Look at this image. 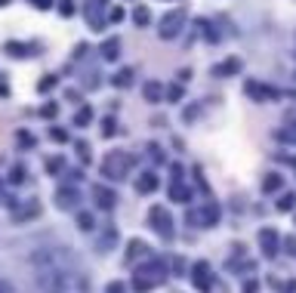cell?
<instances>
[{"mask_svg":"<svg viewBox=\"0 0 296 293\" xmlns=\"http://www.w3.org/2000/svg\"><path fill=\"white\" fill-rule=\"evenodd\" d=\"M216 216H219V210H216V207H204V210L192 213L189 219H192V223H201V226H213V223H216Z\"/></svg>","mask_w":296,"mask_h":293,"instance_id":"10","label":"cell"},{"mask_svg":"<svg viewBox=\"0 0 296 293\" xmlns=\"http://www.w3.org/2000/svg\"><path fill=\"white\" fill-rule=\"evenodd\" d=\"M7 50H10V53H13V56H25V53H28V50H22V47H19V44H10V47H7Z\"/></svg>","mask_w":296,"mask_h":293,"instance_id":"26","label":"cell"},{"mask_svg":"<svg viewBox=\"0 0 296 293\" xmlns=\"http://www.w3.org/2000/svg\"><path fill=\"white\" fill-rule=\"evenodd\" d=\"M62 13H65V16H71V13H74V7H71V0H62Z\"/></svg>","mask_w":296,"mask_h":293,"instance_id":"28","label":"cell"},{"mask_svg":"<svg viewBox=\"0 0 296 293\" xmlns=\"http://www.w3.org/2000/svg\"><path fill=\"white\" fill-rule=\"evenodd\" d=\"M247 93L256 99V102H266V99H275V90L272 87H266V84H256V81H250L247 84Z\"/></svg>","mask_w":296,"mask_h":293,"instance_id":"9","label":"cell"},{"mask_svg":"<svg viewBox=\"0 0 296 293\" xmlns=\"http://www.w3.org/2000/svg\"><path fill=\"white\" fill-rule=\"evenodd\" d=\"M124 19V10H111V22H121Z\"/></svg>","mask_w":296,"mask_h":293,"instance_id":"30","label":"cell"},{"mask_svg":"<svg viewBox=\"0 0 296 293\" xmlns=\"http://www.w3.org/2000/svg\"><path fill=\"white\" fill-rule=\"evenodd\" d=\"M145 253H148V247H145L142 241H130V250H127V263L139 260V256H145Z\"/></svg>","mask_w":296,"mask_h":293,"instance_id":"14","label":"cell"},{"mask_svg":"<svg viewBox=\"0 0 296 293\" xmlns=\"http://www.w3.org/2000/svg\"><path fill=\"white\" fill-rule=\"evenodd\" d=\"M133 19H136V25H139V28H145L148 22H152V13H148L145 7H139V10L133 13Z\"/></svg>","mask_w":296,"mask_h":293,"instance_id":"19","label":"cell"},{"mask_svg":"<svg viewBox=\"0 0 296 293\" xmlns=\"http://www.w3.org/2000/svg\"><path fill=\"white\" fill-rule=\"evenodd\" d=\"M259 244H263V253L266 256H275L278 253V232L263 229V232H259Z\"/></svg>","mask_w":296,"mask_h":293,"instance_id":"7","label":"cell"},{"mask_svg":"<svg viewBox=\"0 0 296 293\" xmlns=\"http://www.w3.org/2000/svg\"><path fill=\"white\" fill-rule=\"evenodd\" d=\"M179 96H182V87H170V90H167V99H170V102H179Z\"/></svg>","mask_w":296,"mask_h":293,"instance_id":"24","label":"cell"},{"mask_svg":"<svg viewBox=\"0 0 296 293\" xmlns=\"http://www.w3.org/2000/svg\"><path fill=\"white\" fill-rule=\"evenodd\" d=\"M148 223H152V229L161 235V238H173V219L164 207H152L148 210Z\"/></svg>","mask_w":296,"mask_h":293,"instance_id":"4","label":"cell"},{"mask_svg":"<svg viewBox=\"0 0 296 293\" xmlns=\"http://www.w3.org/2000/svg\"><path fill=\"white\" fill-rule=\"evenodd\" d=\"M115 84H118V87H130V84H133V71H121V75L115 78Z\"/></svg>","mask_w":296,"mask_h":293,"instance_id":"20","label":"cell"},{"mask_svg":"<svg viewBox=\"0 0 296 293\" xmlns=\"http://www.w3.org/2000/svg\"><path fill=\"white\" fill-rule=\"evenodd\" d=\"M170 195H173V201H182V204H189V201H192V192L185 189V186H182L179 179H176L173 186H170Z\"/></svg>","mask_w":296,"mask_h":293,"instance_id":"12","label":"cell"},{"mask_svg":"<svg viewBox=\"0 0 296 293\" xmlns=\"http://www.w3.org/2000/svg\"><path fill=\"white\" fill-rule=\"evenodd\" d=\"M118 53H121V41H115V38H111V41L102 47V56H105L108 62H115V59H118Z\"/></svg>","mask_w":296,"mask_h":293,"instance_id":"15","label":"cell"},{"mask_svg":"<svg viewBox=\"0 0 296 293\" xmlns=\"http://www.w3.org/2000/svg\"><path fill=\"white\" fill-rule=\"evenodd\" d=\"M192 281H195V287L210 290V284H213V272H210V266H207V263H198V266L192 269Z\"/></svg>","mask_w":296,"mask_h":293,"instance_id":"5","label":"cell"},{"mask_svg":"<svg viewBox=\"0 0 296 293\" xmlns=\"http://www.w3.org/2000/svg\"><path fill=\"white\" fill-rule=\"evenodd\" d=\"M164 281H167L164 266H161V263H152V266H142V269L136 272L133 287H136L139 293H145V290H152V287H158V284H164Z\"/></svg>","mask_w":296,"mask_h":293,"instance_id":"2","label":"cell"},{"mask_svg":"<svg viewBox=\"0 0 296 293\" xmlns=\"http://www.w3.org/2000/svg\"><path fill=\"white\" fill-rule=\"evenodd\" d=\"M238 68H241V62H238V59H229L226 65H216V75H219V78H229L232 71H238Z\"/></svg>","mask_w":296,"mask_h":293,"instance_id":"16","label":"cell"},{"mask_svg":"<svg viewBox=\"0 0 296 293\" xmlns=\"http://www.w3.org/2000/svg\"><path fill=\"white\" fill-rule=\"evenodd\" d=\"M275 189H281V176L278 173H272V176L263 179V192H275Z\"/></svg>","mask_w":296,"mask_h":293,"instance_id":"18","label":"cell"},{"mask_svg":"<svg viewBox=\"0 0 296 293\" xmlns=\"http://www.w3.org/2000/svg\"><path fill=\"white\" fill-rule=\"evenodd\" d=\"M4 4H10V0H0V7H4Z\"/></svg>","mask_w":296,"mask_h":293,"instance_id":"32","label":"cell"},{"mask_svg":"<svg viewBox=\"0 0 296 293\" xmlns=\"http://www.w3.org/2000/svg\"><path fill=\"white\" fill-rule=\"evenodd\" d=\"M133 161L136 158H130V155H121V152H115V155H108L105 161H102V173L108 176V179H121L130 167H133Z\"/></svg>","mask_w":296,"mask_h":293,"instance_id":"3","label":"cell"},{"mask_svg":"<svg viewBox=\"0 0 296 293\" xmlns=\"http://www.w3.org/2000/svg\"><path fill=\"white\" fill-rule=\"evenodd\" d=\"M182 19H185V13H182V10L170 13V16L164 19V28H161V38H173V34H179V28H182Z\"/></svg>","mask_w":296,"mask_h":293,"instance_id":"6","label":"cell"},{"mask_svg":"<svg viewBox=\"0 0 296 293\" xmlns=\"http://www.w3.org/2000/svg\"><path fill=\"white\" fill-rule=\"evenodd\" d=\"M256 287H259L256 281H247V284H244V293H256Z\"/></svg>","mask_w":296,"mask_h":293,"instance_id":"29","label":"cell"},{"mask_svg":"<svg viewBox=\"0 0 296 293\" xmlns=\"http://www.w3.org/2000/svg\"><path fill=\"white\" fill-rule=\"evenodd\" d=\"M108 293H124V284H111V287H108Z\"/></svg>","mask_w":296,"mask_h":293,"instance_id":"31","label":"cell"},{"mask_svg":"<svg viewBox=\"0 0 296 293\" xmlns=\"http://www.w3.org/2000/svg\"><path fill=\"white\" fill-rule=\"evenodd\" d=\"M90 118H93V108H81V112H78V127H87Z\"/></svg>","mask_w":296,"mask_h":293,"instance_id":"21","label":"cell"},{"mask_svg":"<svg viewBox=\"0 0 296 293\" xmlns=\"http://www.w3.org/2000/svg\"><path fill=\"white\" fill-rule=\"evenodd\" d=\"M142 93H145V99H148V102H161V99H164V87H161V84H155V81H152V84H145V90H142Z\"/></svg>","mask_w":296,"mask_h":293,"instance_id":"13","label":"cell"},{"mask_svg":"<svg viewBox=\"0 0 296 293\" xmlns=\"http://www.w3.org/2000/svg\"><path fill=\"white\" fill-rule=\"evenodd\" d=\"M293 204H296V195H284L278 201V210H293Z\"/></svg>","mask_w":296,"mask_h":293,"instance_id":"22","label":"cell"},{"mask_svg":"<svg viewBox=\"0 0 296 293\" xmlns=\"http://www.w3.org/2000/svg\"><path fill=\"white\" fill-rule=\"evenodd\" d=\"M41 293H90V281L78 260L62 247H41L31 256Z\"/></svg>","mask_w":296,"mask_h":293,"instance_id":"1","label":"cell"},{"mask_svg":"<svg viewBox=\"0 0 296 293\" xmlns=\"http://www.w3.org/2000/svg\"><path fill=\"white\" fill-rule=\"evenodd\" d=\"M71 204H78V192L62 189V192H59V207H71Z\"/></svg>","mask_w":296,"mask_h":293,"instance_id":"17","label":"cell"},{"mask_svg":"<svg viewBox=\"0 0 296 293\" xmlns=\"http://www.w3.org/2000/svg\"><path fill=\"white\" fill-rule=\"evenodd\" d=\"M155 189H158V176L155 173H142L139 182H136V192L139 195H148V192H155Z\"/></svg>","mask_w":296,"mask_h":293,"instance_id":"11","label":"cell"},{"mask_svg":"<svg viewBox=\"0 0 296 293\" xmlns=\"http://www.w3.org/2000/svg\"><path fill=\"white\" fill-rule=\"evenodd\" d=\"M62 167V158H53V161H47V170H59Z\"/></svg>","mask_w":296,"mask_h":293,"instance_id":"27","label":"cell"},{"mask_svg":"<svg viewBox=\"0 0 296 293\" xmlns=\"http://www.w3.org/2000/svg\"><path fill=\"white\" fill-rule=\"evenodd\" d=\"M93 201H96V207L111 210V207H115V192H111V189H102V186H96V189H93Z\"/></svg>","mask_w":296,"mask_h":293,"instance_id":"8","label":"cell"},{"mask_svg":"<svg viewBox=\"0 0 296 293\" xmlns=\"http://www.w3.org/2000/svg\"><path fill=\"white\" fill-rule=\"evenodd\" d=\"M78 223H81L84 232H90V229H93V216H90V213H81V216H78Z\"/></svg>","mask_w":296,"mask_h":293,"instance_id":"23","label":"cell"},{"mask_svg":"<svg viewBox=\"0 0 296 293\" xmlns=\"http://www.w3.org/2000/svg\"><path fill=\"white\" fill-rule=\"evenodd\" d=\"M278 290L281 293H293L296 290V281H284V284H278Z\"/></svg>","mask_w":296,"mask_h":293,"instance_id":"25","label":"cell"}]
</instances>
